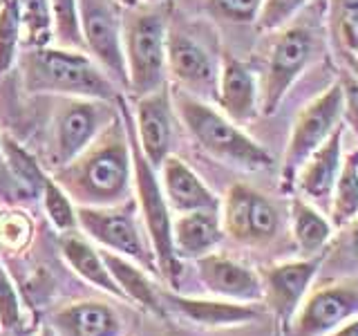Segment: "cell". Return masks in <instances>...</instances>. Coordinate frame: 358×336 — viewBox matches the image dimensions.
Here are the masks:
<instances>
[{"label": "cell", "mask_w": 358, "mask_h": 336, "mask_svg": "<svg viewBox=\"0 0 358 336\" xmlns=\"http://www.w3.org/2000/svg\"><path fill=\"white\" fill-rule=\"evenodd\" d=\"M322 260L324 253L300 258V260L275 262L262 269V302H266V307L271 309L275 316V328H280L282 334L289 330L302 300L307 298L313 280H316L322 267Z\"/></svg>", "instance_id": "cell-13"}, {"label": "cell", "mask_w": 358, "mask_h": 336, "mask_svg": "<svg viewBox=\"0 0 358 336\" xmlns=\"http://www.w3.org/2000/svg\"><path fill=\"white\" fill-rule=\"evenodd\" d=\"M59 246H61V253L67 260V265H70L83 280H87L90 285H94L99 289H103L106 294H112L115 298L126 300L123 291L117 285V280L112 278L110 269L106 267V260H103V255H101V251H96L81 233H76V229L61 233Z\"/></svg>", "instance_id": "cell-23"}, {"label": "cell", "mask_w": 358, "mask_h": 336, "mask_svg": "<svg viewBox=\"0 0 358 336\" xmlns=\"http://www.w3.org/2000/svg\"><path fill=\"white\" fill-rule=\"evenodd\" d=\"M358 316V276H345L309 289L285 336H327Z\"/></svg>", "instance_id": "cell-12"}, {"label": "cell", "mask_w": 358, "mask_h": 336, "mask_svg": "<svg viewBox=\"0 0 358 336\" xmlns=\"http://www.w3.org/2000/svg\"><path fill=\"white\" fill-rule=\"evenodd\" d=\"M195 262L201 285L215 298L233 302H255V305L262 302V276L253 272L249 265L215 251Z\"/></svg>", "instance_id": "cell-16"}, {"label": "cell", "mask_w": 358, "mask_h": 336, "mask_svg": "<svg viewBox=\"0 0 358 336\" xmlns=\"http://www.w3.org/2000/svg\"><path fill=\"white\" fill-rule=\"evenodd\" d=\"M347 231V235H345V251L350 253V258H352V262L358 267V216L347 224L345 227Z\"/></svg>", "instance_id": "cell-38"}, {"label": "cell", "mask_w": 358, "mask_h": 336, "mask_svg": "<svg viewBox=\"0 0 358 336\" xmlns=\"http://www.w3.org/2000/svg\"><path fill=\"white\" fill-rule=\"evenodd\" d=\"M311 0H262L260 14L255 18L257 31H275L282 29L287 22L300 14Z\"/></svg>", "instance_id": "cell-34"}, {"label": "cell", "mask_w": 358, "mask_h": 336, "mask_svg": "<svg viewBox=\"0 0 358 336\" xmlns=\"http://www.w3.org/2000/svg\"><path fill=\"white\" fill-rule=\"evenodd\" d=\"M166 3L123 9V52H126L128 92L132 97L150 94L166 85V43H168Z\"/></svg>", "instance_id": "cell-5"}, {"label": "cell", "mask_w": 358, "mask_h": 336, "mask_svg": "<svg viewBox=\"0 0 358 336\" xmlns=\"http://www.w3.org/2000/svg\"><path fill=\"white\" fill-rule=\"evenodd\" d=\"M345 90V115L350 117L352 126L358 134V81L354 78L352 85H343Z\"/></svg>", "instance_id": "cell-37"}, {"label": "cell", "mask_w": 358, "mask_h": 336, "mask_svg": "<svg viewBox=\"0 0 358 336\" xmlns=\"http://www.w3.org/2000/svg\"><path fill=\"white\" fill-rule=\"evenodd\" d=\"M52 330L59 336H121L123 321L103 300H76L54 314Z\"/></svg>", "instance_id": "cell-21"}, {"label": "cell", "mask_w": 358, "mask_h": 336, "mask_svg": "<svg viewBox=\"0 0 358 336\" xmlns=\"http://www.w3.org/2000/svg\"><path fill=\"white\" fill-rule=\"evenodd\" d=\"M164 305H168L179 316L199 328L220 330V328H240L260 318V309L255 302H233L224 298H190L179 296L173 291H162Z\"/></svg>", "instance_id": "cell-18"}, {"label": "cell", "mask_w": 358, "mask_h": 336, "mask_svg": "<svg viewBox=\"0 0 358 336\" xmlns=\"http://www.w3.org/2000/svg\"><path fill=\"white\" fill-rule=\"evenodd\" d=\"M83 48L117 88L128 90L123 52V5L117 0H76Z\"/></svg>", "instance_id": "cell-8"}, {"label": "cell", "mask_w": 358, "mask_h": 336, "mask_svg": "<svg viewBox=\"0 0 358 336\" xmlns=\"http://www.w3.org/2000/svg\"><path fill=\"white\" fill-rule=\"evenodd\" d=\"M162 171V188L168 200V206L177 213L204 211L213 209L220 211V197L201 182V177L190 168L182 157L168 155L166 162L159 166Z\"/></svg>", "instance_id": "cell-20"}, {"label": "cell", "mask_w": 358, "mask_h": 336, "mask_svg": "<svg viewBox=\"0 0 358 336\" xmlns=\"http://www.w3.org/2000/svg\"><path fill=\"white\" fill-rule=\"evenodd\" d=\"M173 108L190 137L213 160L246 173L266 171L273 166L271 153L208 101L177 88L173 92Z\"/></svg>", "instance_id": "cell-3"}, {"label": "cell", "mask_w": 358, "mask_h": 336, "mask_svg": "<svg viewBox=\"0 0 358 336\" xmlns=\"http://www.w3.org/2000/svg\"><path fill=\"white\" fill-rule=\"evenodd\" d=\"M173 90L162 85L150 94L137 97L134 104V132L143 155L159 171L173 146Z\"/></svg>", "instance_id": "cell-15"}, {"label": "cell", "mask_w": 358, "mask_h": 336, "mask_svg": "<svg viewBox=\"0 0 358 336\" xmlns=\"http://www.w3.org/2000/svg\"><path fill=\"white\" fill-rule=\"evenodd\" d=\"M34 235V224L27 213L3 211L0 213V244L9 251H22Z\"/></svg>", "instance_id": "cell-33"}, {"label": "cell", "mask_w": 358, "mask_h": 336, "mask_svg": "<svg viewBox=\"0 0 358 336\" xmlns=\"http://www.w3.org/2000/svg\"><path fill=\"white\" fill-rule=\"evenodd\" d=\"M291 233L302 258L320 255L334 238V224L324 213L307 197L296 195L289 206Z\"/></svg>", "instance_id": "cell-25"}, {"label": "cell", "mask_w": 358, "mask_h": 336, "mask_svg": "<svg viewBox=\"0 0 358 336\" xmlns=\"http://www.w3.org/2000/svg\"><path fill=\"white\" fill-rule=\"evenodd\" d=\"M215 101L235 123H249L260 115V81L249 63L224 54L217 78Z\"/></svg>", "instance_id": "cell-17"}, {"label": "cell", "mask_w": 358, "mask_h": 336, "mask_svg": "<svg viewBox=\"0 0 358 336\" xmlns=\"http://www.w3.org/2000/svg\"><path fill=\"white\" fill-rule=\"evenodd\" d=\"M345 117V90L343 83L329 85L322 94L311 99L302 108L291 126V134L282 155V182L287 188L294 186L300 166L309 160L313 150L331 137V132Z\"/></svg>", "instance_id": "cell-7"}, {"label": "cell", "mask_w": 358, "mask_h": 336, "mask_svg": "<svg viewBox=\"0 0 358 336\" xmlns=\"http://www.w3.org/2000/svg\"><path fill=\"white\" fill-rule=\"evenodd\" d=\"M22 22V48H43L54 38V14L50 0H18Z\"/></svg>", "instance_id": "cell-29"}, {"label": "cell", "mask_w": 358, "mask_h": 336, "mask_svg": "<svg viewBox=\"0 0 358 336\" xmlns=\"http://www.w3.org/2000/svg\"><path fill=\"white\" fill-rule=\"evenodd\" d=\"M132 153L121 112L87 148L52 177L78 206H115L130 200Z\"/></svg>", "instance_id": "cell-1"}, {"label": "cell", "mask_w": 358, "mask_h": 336, "mask_svg": "<svg viewBox=\"0 0 358 336\" xmlns=\"http://www.w3.org/2000/svg\"><path fill=\"white\" fill-rule=\"evenodd\" d=\"M101 255H103L106 267L110 269L112 278L117 280V285L123 291L126 300H134L143 309H148V312L157 314V316H162L166 305H164L162 291L157 289V285L150 280V276L145 274L148 269H143L141 265H137L126 255H119V253L108 251V249H101Z\"/></svg>", "instance_id": "cell-24"}, {"label": "cell", "mask_w": 358, "mask_h": 336, "mask_svg": "<svg viewBox=\"0 0 358 336\" xmlns=\"http://www.w3.org/2000/svg\"><path fill=\"white\" fill-rule=\"evenodd\" d=\"M273 336H280V328H275V334Z\"/></svg>", "instance_id": "cell-43"}, {"label": "cell", "mask_w": 358, "mask_h": 336, "mask_svg": "<svg viewBox=\"0 0 358 336\" xmlns=\"http://www.w3.org/2000/svg\"><path fill=\"white\" fill-rule=\"evenodd\" d=\"M43 206H45V216L48 220L54 224L56 231L67 233V231H74L78 227V220H76V206L72 197L65 193V188L56 182L54 177H45V184H43Z\"/></svg>", "instance_id": "cell-31"}, {"label": "cell", "mask_w": 358, "mask_h": 336, "mask_svg": "<svg viewBox=\"0 0 358 336\" xmlns=\"http://www.w3.org/2000/svg\"><path fill=\"white\" fill-rule=\"evenodd\" d=\"M166 70L173 76L177 88L188 94H195L199 99L217 94L220 67L213 61L210 52L193 34L177 27H168Z\"/></svg>", "instance_id": "cell-14"}, {"label": "cell", "mask_w": 358, "mask_h": 336, "mask_svg": "<svg viewBox=\"0 0 358 336\" xmlns=\"http://www.w3.org/2000/svg\"><path fill=\"white\" fill-rule=\"evenodd\" d=\"M327 20L336 54L358 81V0H329Z\"/></svg>", "instance_id": "cell-26"}, {"label": "cell", "mask_w": 358, "mask_h": 336, "mask_svg": "<svg viewBox=\"0 0 358 336\" xmlns=\"http://www.w3.org/2000/svg\"><path fill=\"white\" fill-rule=\"evenodd\" d=\"M117 3H119V5H123V7L128 9V7H134V5H139V0H117Z\"/></svg>", "instance_id": "cell-40"}, {"label": "cell", "mask_w": 358, "mask_h": 336, "mask_svg": "<svg viewBox=\"0 0 358 336\" xmlns=\"http://www.w3.org/2000/svg\"><path fill=\"white\" fill-rule=\"evenodd\" d=\"M134 209L137 204L132 200L115 206H76V220L85 235L103 249L126 255L148 272H157L155 253L148 251Z\"/></svg>", "instance_id": "cell-9"}, {"label": "cell", "mask_w": 358, "mask_h": 336, "mask_svg": "<svg viewBox=\"0 0 358 336\" xmlns=\"http://www.w3.org/2000/svg\"><path fill=\"white\" fill-rule=\"evenodd\" d=\"M0 336H5V332H3V330H0Z\"/></svg>", "instance_id": "cell-44"}, {"label": "cell", "mask_w": 358, "mask_h": 336, "mask_svg": "<svg viewBox=\"0 0 358 336\" xmlns=\"http://www.w3.org/2000/svg\"><path fill=\"white\" fill-rule=\"evenodd\" d=\"M38 336H56V332H54L52 328H43Z\"/></svg>", "instance_id": "cell-41"}, {"label": "cell", "mask_w": 358, "mask_h": 336, "mask_svg": "<svg viewBox=\"0 0 358 336\" xmlns=\"http://www.w3.org/2000/svg\"><path fill=\"white\" fill-rule=\"evenodd\" d=\"M206 11L217 20L233 25H251L260 14L262 0H206Z\"/></svg>", "instance_id": "cell-35"}, {"label": "cell", "mask_w": 358, "mask_h": 336, "mask_svg": "<svg viewBox=\"0 0 358 336\" xmlns=\"http://www.w3.org/2000/svg\"><path fill=\"white\" fill-rule=\"evenodd\" d=\"M327 336H358V316L345 321L343 325H338L334 332H329Z\"/></svg>", "instance_id": "cell-39"}, {"label": "cell", "mask_w": 358, "mask_h": 336, "mask_svg": "<svg viewBox=\"0 0 358 336\" xmlns=\"http://www.w3.org/2000/svg\"><path fill=\"white\" fill-rule=\"evenodd\" d=\"M22 48V22L18 0H0V76L18 63Z\"/></svg>", "instance_id": "cell-30"}, {"label": "cell", "mask_w": 358, "mask_h": 336, "mask_svg": "<svg viewBox=\"0 0 358 336\" xmlns=\"http://www.w3.org/2000/svg\"><path fill=\"white\" fill-rule=\"evenodd\" d=\"M54 14V38L63 48L85 50L81 29H78V3L76 0H50Z\"/></svg>", "instance_id": "cell-32"}, {"label": "cell", "mask_w": 358, "mask_h": 336, "mask_svg": "<svg viewBox=\"0 0 358 336\" xmlns=\"http://www.w3.org/2000/svg\"><path fill=\"white\" fill-rule=\"evenodd\" d=\"M0 160H5L11 175L25 186L29 193H41L45 184V171L38 166V162L29 155L25 146H20L11 134H0Z\"/></svg>", "instance_id": "cell-28"}, {"label": "cell", "mask_w": 358, "mask_h": 336, "mask_svg": "<svg viewBox=\"0 0 358 336\" xmlns=\"http://www.w3.org/2000/svg\"><path fill=\"white\" fill-rule=\"evenodd\" d=\"M343 134L345 123L331 132V137L318 150L309 155V160L300 166L296 175L294 186L298 188V195L307 197L313 204L331 200V190L343 166Z\"/></svg>", "instance_id": "cell-19"}, {"label": "cell", "mask_w": 358, "mask_h": 336, "mask_svg": "<svg viewBox=\"0 0 358 336\" xmlns=\"http://www.w3.org/2000/svg\"><path fill=\"white\" fill-rule=\"evenodd\" d=\"M224 240L220 211L204 209L179 213L173 220V244L179 260H199L213 253Z\"/></svg>", "instance_id": "cell-22"}, {"label": "cell", "mask_w": 358, "mask_h": 336, "mask_svg": "<svg viewBox=\"0 0 358 336\" xmlns=\"http://www.w3.org/2000/svg\"><path fill=\"white\" fill-rule=\"evenodd\" d=\"M331 224L345 229L358 216V150L343 157V166L331 190Z\"/></svg>", "instance_id": "cell-27"}, {"label": "cell", "mask_w": 358, "mask_h": 336, "mask_svg": "<svg viewBox=\"0 0 358 336\" xmlns=\"http://www.w3.org/2000/svg\"><path fill=\"white\" fill-rule=\"evenodd\" d=\"M220 218L224 235L242 246L255 249L271 244L282 227L278 206L249 184H233L227 190L220 202Z\"/></svg>", "instance_id": "cell-10"}, {"label": "cell", "mask_w": 358, "mask_h": 336, "mask_svg": "<svg viewBox=\"0 0 358 336\" xmlns=\"http://www.w3.org/2000/svg\"><path fill=\"white\" fill-rule=\"evenodd\" d=\"M117 108L121 112V119L126 123L130 153H132V182L137 190V204L141 209V216L145 222V231L150 238V249L155 253L157 272H159L171 287L179 285L182 278V260L175 253L173 244V218L171 206L164 195V188L159 177H157V168L148 162V157L143 155L137 132H134V117L130 112V106L123 94L117 97Z\"/></svg>", "instance_id": "cell-4"}, {"label": "cell", "mask_w": 358, "mask_h": 336, "mask_svg": "<svg viewBox=\"0 0 358 336\" xmlns=\"http://www.w3.org/2000/svg\"><path fill=\"white\" fill-rule=\"evenodd\" d=\"M313 56V36L307 27H285L273 41L260 78V115L271 117L289 94L294 83L305 74Z\"/></svg>", "instance_id": "cell-11"}, {"label": "cell", "mask_w": 358, "mask_h": 336, "mask_svg": "<svg viewBox=\"0 0 358 336\" xmlns=\"http://www.w3.org/2000/svg\"><path fill=\"white\" fill-rule=\"evenodd\" d=\"M117 101H99L81 97H59L52 117L50 162L59 171L76 160L112 121L117 119Z\"/></svg>", "instance_id": "cell-6"}, {"label": "cell", "mask_w": 358, "mask_h": 336, "mask_svg": "<svg viewBox=\"0 0 358 336\" xmlns=\"http://www.w3.org/2000/svg\"><path fill=\"white\" fill-rule=\"evenodd\" d=\"M22 88L29 94L81 97L115 104L119 88L85 50L43 45L25 48L18 56Z\"/></svg>", "instance_id": "cell-2"}, {"label": "cell", "mask_w": 358, "mask_h": 336, "mask_svg": "<svg viewBox=\"0 0 358 336\" xmlns=\"http://www.w3.org/2000/svg\"><path fill=\"white\" fill-rule=\"evenodd\" d=\"M20 321H22V309H20L16 287L3 269V265H0V330L16 332L22 325Z\"/></svg>", "instance_id": "cell-36"}, {"label": "cell", "mask_w": 358, "mask_h": 336, "mask_svg": "<svg viewBox=\"0 0 358 336\" xmlns=\"http://www.w3.org/2000/svg\"><path fill=\"white\" fill-rule=\"evenodd\" d=\"M139 3H145V5H159V3H166V0H139Z\"/></svg>", "instance_id": "cell-42"}]
</instances>
